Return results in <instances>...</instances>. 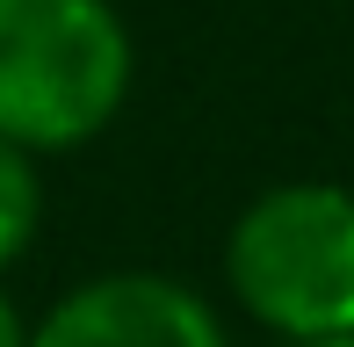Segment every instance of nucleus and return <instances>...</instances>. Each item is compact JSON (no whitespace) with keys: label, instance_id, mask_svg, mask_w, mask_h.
Here are the masks:
<instances>
[{"label":"nucleus","instance_id":"4","mask_svg":"<svg viewBox=\"0 0 354 347\" xmlns=\"http://www.w3.org/2000/svg\"><path fill=\"white\" fill-rule=\"evenodd\" d=\"M37 225H44L37 152H22V145H8V138H0V268H15V261L29 254Z\"/></svg>","mask_w":354,"mask_h":347},{"label":"nucleus","instance_id":"2","mask_svg":"<svg viewBox=\"0 0 354 347\" xmlns=\"http://www.w3.org/2000/svg\"><path fill=\"white\" fill-rule=\"evenodd\" d=\"M224 282L275 340L354 333V188L275 181L239 210L224 239Z\"/></svg>","mask_w":354,"mask_h":347},{"label":"nucleus","instance_id":"6","mask_svg":"<svg viewBox=\"0 0 354 347\" xmlns=\"http://www.w3.org/2000/svg\"><path fill=\"white\" fill-rule=\"evenodd\" d=\"M282 347H354V333H340V340H282Z\"/></svg>","mask_w":354,"mask_h":347},{"label":"nucleus","instance_id":"1","mask_svg":"<svg viewBox=\"0 0 354 347\" xmlns=\"http://www.w3.org/2000/svg\"><path fill=\"white\" fill-rule=\"evenodd\" d=\"M131 29L116 0H0V138L73 152L131 102Z\"/></svg>","mask_w":354,"mask_h":347},{"label":"nucleus","instance_id":"3","mask_svg":"<svg viewBox=\"0 0 354 347\" xmlns=\"http://www.w3.org/2000/svg\"><path fill=\"white\" fill-rule=\"evenodd\" d=\"M29 347H232V340L188 282L123 268V275H94L66 290L29 326Z\"/></svg>","mask_w":354,"mask_h":347},{"label":"nucleus","instance_id":"5","mask_svg":"<svg viewBox=\"0 0 354 347\" xmlns=\"http://www.w3.org/2000/svg\"><path fill=\"white\" fill-rule=\"evenodd\" d=\"M0 347H29V319L15 311V297L0 290Z\"/></svg>","mask_w":354,"mask_h":347}]
</instances>
